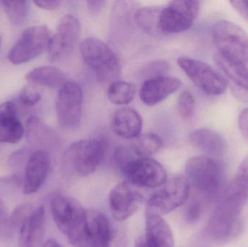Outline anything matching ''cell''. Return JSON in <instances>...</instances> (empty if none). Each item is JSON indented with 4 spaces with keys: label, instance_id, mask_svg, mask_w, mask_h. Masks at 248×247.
I'll use <instances>...</instances> for the list:
<instances>
[{
    "label": "cell",
    "instance_id": "52a82bcc",
    "mask_svg": "<svg viewBox=\"0 0 248 247\" xmlns=\"http://www.w3.org/2000/svg\"><path fill=\"white\" fill-rule=\"evenodd\" d=\"M177 64L192 82L205 94L218 96L227 91L228 85L224 77L208 64L186 57L179 58Z\"/></svg>",
    "mask_w": 248,
    "mask_h": 247
},
{
    "label": "cell",
    "instance_id": "f35d334b",
    "mask_svg": "<svg viewBox=\"0 0 248 247\" xmlns=\"http://www.w3.org/2000/svg\"><path fill=\"white\" fill-rule=\"evenodd\" d=\"M18 119L17 107L13 102L7 101L0 104V123Z\"/></svg>",
    "mask_w": 248,
    "mask_h": 247
},
{
    "label": "cell",
    "instance_id": "e575fe53",
    "mask_svg": "<svg viewBox=\"0 0 248 247\" xmlns=\"http://www.w3.org/2000/svg\"><path fill=\"white\" fill-rule=\"evenodd\" d=\"M23 178L16 175L0 178V195L10 194L23 187Z\"/></svg>",
    "mask_w": 248,
    "mask_h": 247
},
{
    "label": "cell",
    "instance_id": "1f68e13d",
    "mask_svg": "<svg viewBox=\"0 0 248 247\" xmlns=\"http://www.w3.org/2000/svg\"><path fill=\"white\" fill-rule=\"evenodd\" d=\"M14 231L10 216L2 199L0 198V239L2 241L10 240L13 237Z\"/></svg>",
    "mask_w": 248,
    "mask_h": 247
},
{
    "label": "cell",
    "instance_id": "7a4b0ae2",
    "mask_svg": "<svg viewBox=\"0 0 248 247\" xmlns=\"http://www.w3.org/2000/svg\"><path fill=\"white\" fill-rule=\"evenodd\" d=\"M245 204L223 194L208 223L211 238L226 242L235 237L241 230L242 210Z\"/></svg>",
    "mask_w": 248,
    "mask_h": 247
},
{
    "label": "cell",
    "instance_id": "7402d4cb",
    "mask_svg": "<svg viewBox=\"0 0 248 247\" xmlns=\"http://www.w3.org/2000/svg\"><path fill=\"white\" fill-rule=\"evenodd\" d=\"M189 139L194 146L211 156H222L227 151V144L224 138L211 129L195 130Z\"/></svg>",
    "mask_w": 248,
    "mask_h": 247
},
{
    "label": "cell",
    "instance_id": "9c48e42d",
    "mask_svg": "<svg viewBox=\"0 0 248 247\" xmlns=\"http://www.w3.org/2000/svg\"><path fill=\"white\" fill-rule=\"evenodd\" d=\"M51 213L59 230L71 240L81 229L87 210L78 200L58 194L50 200Z\"/></svg>",
    "mask_w": 248,
    "mask_h": 247
},
{
    "label": "cell",
    "instance_id": "3957f363",
    "mask_svg": "<svg viewBox=\"0 0 248 247\" xmlns=\"http://www.w3.org/2000/svg\"><path fill=\"white\" fill-rule=\"evenodd\" d=\"M80 52L84 62L102 82H113L119 76L120 65L117 56L103 41L87 38L80 44Z\"/></svg>",
    "mask_w": 248,
    "mask_h": 247
},
{
    "label": "cell",
    "instance_id": "484cf974",
    "mask_svg": "<svg viewBox=\"0 0 248 247\" xmlns=\"http://www.w3.org/2000/svg\"><path fill=\"white\" fill-rule=\"evenodd\" d=\"M108 97L113 104L125 105L131 102L135 94V87L131 83L115 81L109 86Z\"/></svg>",
    "mask_w": 248,
    "mask_h": 247
},
{
    "label": "cell",
    "instance_id": "5b68a950",
    "mask_svg": "<svg viewBox=\"0 0 248 247\" xmlns=\"http://www.w3.org/2000/svg\"><path fill=\"white\" fill-rule=\"evenodd\" d=\"M107 143L103 138L80 140L68 148L65 162L81 176L91 175L101 163Z\"/></svg>",
    "mask_w": 248,
    "mask_h": 247
},
{
    "label": "cell",
    "instance_id": "ffe728a7",
    "mask_svg": "<svg viewBox=\"0 0 248 247\" xmlns=\"http://www.w3.org/2000/svg\"><path fill=\"white\" fill-rule=\"evenodd\" d=\"M144 239L150 247H174V239L170 226L157 215L146 214Z\"/></svg>",
    "mask_w": 248,
    "mask_h": 247
},
{
    "label": "cell",
    "instance_id": "7bdbcfd3",
    "mask_svg": "<svg viewBox=\"0 0 248 247\" xmlns=\"http://www.w3.org/2000/svg\"><path fill=\"white\" fill-rule=\"evenodd\" d=\"M106 1H102V0H93V1H87V6L88 8L89 11L91 13H96L100 12V10H103L106 4Z\"/></svg>",
    "mask_w": 248,
    "mask_h": 247
},
{
    "label": "cell",
    "instance_id": "ba28073f",
    "mask_svg": "<svg viewBox=\"0 0 248 247\" xmlns=\"http://www.w3.org/2000/svg\"><path fill=\"white\" fill-rule=\"evenodd\" d=\"M163 186L149 199L147 213L162 216L183 205L187 200L190 184L185 177H174Z\"/></svg>",
    "mask_w": 248,
    "mask_h": 247
},
{
    "label": "cell",
    "instance_id": "b9f144b4",
    "mask_svg": "<svg viewBox=\"0 0 248 247\" xmlns=\"http://www.w3.org/2000/svg\"><path fill=\"white\" fill-rule=\"evenodd\" d=\"M230 4L248 21V1H231Z\"/></svg>",
    "mask_w": 248,
    "mask_h": 247
},
{
    "label": "cell",
    "instance_id": "7c38bea8",
    "mask_svg": "<svg viewBox=\"0 0 248 247\" xmlns=\"http://www.w3.org/2000/svg\"><path fill=\"white\" fill-rule=\"evenodd\" d=\"M128 182L142 188H157L167 181V173L163 165L151 158H135L122 168Z\"/></svg>",
    "mask_w": 248,
    "mask_h": 247
},
{
    "label": "cell",
    "instance_id": "30bf717a",
    "mask_svg": "<svg viewBox=\"0 0 248 247\" xmlns=\"http://www.w3.org/2000/svg\"><path fill=\"white\" fill-rule=\"evenodd\" d=\"M200 2L195 0H175L162 8L159 28L163 33H177L188 30L198 17Z\"/></svg>",
    "mask_w": 248,
    "mask_h": 247
},
{
    "label": "cell",
    "instance_id": "44dd1931",
    "mask_svg": "<svg viewBox=\"0 0 248 247\" xmlns=\"http://www.w3.org/2000/svg\"><path fill=\"white\" fill-rule=\"evenodd\" d=\"M112 129L116 135L123 139H134L141 133L142 120L137 110L124 107L113 115Z\"/></svg>",
    "mask_w": 248,
    "mask_h": 247
},
{
    "label": "cell",
    "instance_id": "4fadbf2b",
    "mask_svg": "<svg viewBox=\"0 0 248 247\" xmlns=\"http://www.w3.org/2000/svg\"><path fill=\"white\" fill-rule=\"evenodd\" d=\"M83 91L75 81H67L58 91L56 109L58 123L63 128H74L82 115Z\"/></svg>",
    "mask_w": 248,
    "mask_h": 247
},
{
    "label": "cell",
    "instance_id": "60d3db41",
    "mask_svg": "<svg viewBox=\"0 0 248 247\" xmlns=\"http://www.w3.org/2000/svg\"><path fill=\"white\" fill-rule=\"evenodd\" d=\"M37 7L46 10H54L61 5V1L59 0H37L33 1Z\"/></svg>",
    "mask_w": 248,
    "mask_h": 247
},
{
    "label": "cell",
    "instance_id": "603a6c76",
    "mask_svg": "<svg viewBox=\"0 0 248 247\" xmlns=\"http://www.w3.org/2000/svg\"><path fill=\"white\" fill-rule=\"evenodd\" d=\"M25 78L31 84L49 88L60 89L67 82L65 73L52 66L38 67L28 73Z\"/></svg>",
    "mask_w": 248,
    "mask_h": 247
},
{
    "label": "cell",
    "instance_id": "e0dca14e",
    "mask_svg": "<svg viewBox=\"0 0 248 247\" xmlns=\"http://www.w3.org/2000/svg\"><path fill=\"white\" fill-rule=\"evenodd\" d=\"M51 160L45 149L32 152L25 169L23 189L26 194L36 193L46 181L50 168Z\"/></svg>",
    "mask_w": 248,
    "mask_h": 247
},
{
    "label": "cell",
    "instance_id": "74e56055",
    "mask_svg": "<svg viewBox=\"0 0 248 247\" xmlns=\"http://www.w3.org/2000/svg\"><path fill=\"white\" fill-rule=\"evenodd\" d=\"M100 247H128V238L123 230L115 227L110 239Z\"/></svg>",
    "mask_w": 248,
    "mask_h": 247
},
{
    "label": "cell",
    "instance_id": "ab89813d",
    "mask_svg": "<svg viewBox=\"0 0 248 247\" xmlns=\"http://www.w3.org/2000/svg\"><path fill=\"white\" fill-rule=\"evenodd\" d=\"M239 129L243 136L248 139V108L245 109L239 117Z\"/></svg>",
    "mask_w": 248,
    "mask_h": 247
},
{
    "label": "cell",
    "instance_id": "2e32d148",
    "mask_svg": "<svg viewBox=\"0 0 248 247\" xmlns=\"http://www.w3.org/2000/svg\"><path fill=\"white\" fill-rule=\"evenodd\" d=\"M141 196L128 181L119 183L109 195V207L115 220L123 222L132 216L140 207Z\"/></svg>",
    "mask_w": 248,
    "mask_h": 247
},
{
    "label": "cell",
    "instance_id": "9a60e30c",
    "mask_svg": "<svg viewBox=\"0 0 248 247\" xmlns=\"http://www.w3.org/2000/svg\"><path fill=\"white\" fill-rule=\"evenodd\" d=\"M214 61L237 100L248 103V66L216 53Z\"/></svg>",
    "mask_w": 248,
    "mask_h": 247
},
{
    "label": "cell",
    "instance_id": "836d02e7",
    "mask_svg": "<svg viewBox=\"0 0 248 247\" xmlns=\"http://www.w3.org/2000/svg\"><path fill=\"white\" fill-rule=\"evenodd\" d=\"M33 211V209L29 204L19 206L17 208L15 209L14 211L10 216L12 224H13L15 230L16 229L19 230L20 229L22 225L26 221V219L31 216Z\"/></svg>",
    "mask_w": 248,
    "mask_h": 247
},
{
    "label": "cell",
    "instance_id": "7dc6e473",
    "mask_svg": "<svg viewBox=\"0 0 248 247\" xmlns=\"http://www.w3.org/2000/svg\"><path fill=\"white\" fill-rule=\"evenodd\" d=\"M1 7H2V1H0V10H1Z\"/></svg>",
    "mask_w": 248,
    "mask_h": 247
},
{
    "label": "cell",
    "instance_id": "f6af8a7d",
    "mask_svg": "<svg viewBox=\"0 0 248 247\" xmlns=\"http://www.w3.org/2000/svg\"><path fill=\"white\" fill-rule=\"evenodd\" d=\"M150 247L146 243L145 240H144V237H141V239H139L136 243L135 247Z\"/></svg>",
    "mask_w": 248,
    "mask_h": 247
},
{
    "label": "cell",
    "instance_id": "6da1fadb",
    "mask_svg": "<svg viewBox=\"0 0 248 247\" xmlns=\"http://www.w3.org/2000/svg\"><path fill=\"white\" fill-rule=\"evenodd\" d=\"M189 184L208 199L218 195L224 185V169L218 161L209 156L190 158L185 166Z\"/></svg>",
    "mask_w": 248,
    "mask_h": 247
},
{
    "label": "cell",
    "instance_id": "277c9868",
    "mask_svg": "<svg viewBox=\"0 0 248 247\" xmlns=\"http://www.w3.org/2000/svg\"><path fill=\"white\" fill-rule=\"evenodd\" d=\"M213 40L223 56L248 65V35L240 26L219 20L212 29Z\"/></svg>",
    "mask_w": 248,
    "mask_h": 247
},
{
    "label": "cell",
    "instance_id": "8fae6325",
    "mask_svg": "<svg viewBox=\"0 0 248 247\" xmlns=\"http://www.w3.org/2000/svg\"><path fill=\"white\" fill-rule=\"evenodd\" d=\"M114 229L115 226L103 213L87 210L81 229L68 242L76 247H99L110 239Z\"/></svg>",
    "mask_w": 248,
    "mask_h": 247
},
{
    "label": "cell",
    "instance_id": "8d00e7d4",
    "mask_svg": "<svg viewBox=\"0 0 248 247\" xmlns=\"http://www.w3.org/2000/svg\"><path fill=\"white\" fill-rule=\"evenodd\" d=\"M203 211V204L199 200H193L189 203L185 210V218L189 223L198 221Z\"/></svg>",
    "mask_w": 248,
    "mask_h": 247
},
{
    "label": "cell",
    "instance_id": "f1b7e54d",
    "mask_svg": "<svg viewBox=\"0 0 248 247\" xmlns=\"http://www.w3.org/2000/svg\"><path fill=\"white\" fill-rule=\"evenodd\" d=\"M24 128L19 119L0 123V142L17 144L24 134Z\"/></svg>",
    "mask_w": 248,
    "mask_h": 247
},
{
    "label": "cell",
    "instance_id": "4dcf8cb0",
    "mask_svg": "<svg viewBox=\"0 0 248 247\" xmlns=\"http://www.w3.org/2000/svg\"><path fill=\"white\" fill-rule=\"evenodd\" d=\"M177 110L182 118L185 120L192 118L195 112V98L189 91L181 93L178 99Z\"/></svg>",
    "mask_w": 248,
    "mask_h": 247
},
{
    "label": "cell",
    "instance_id": "ee69618b",
    "mask_svg": "<svg viewBox=\"0 0 248 247\" xmlns=\"http://www.w3.org/2000/svg\"><path fill=\"white\" fill-rule=\"evenodd\" d=\"M44 247H63L55 239H49L45 242Z\"/></svg>",
    "mask_w": 248,
    "mask_h": 247
},
{
    "label": "cell",
    "instance_id": "83f0119b",
    "mask_svg": "<svg viewBox=\"0 0 248 247\" xmlns=\"http://www.w3.org/2000/svg\"><path fill=\"white\" fill-rule=\"evenodd\" d=\"M29 1L24 0L2 1V7L10 23L19 26L27 18L29 10Z\"/></svg>",
    "mask_w": 248,
    "mask_h": 247
},
{
    "label": "cell",
    "instance_id": "ac0fdd59",
    "mask_svg": "<svg viewBox=\"0 0 248 247\" xmlns=\"http://www.w3.org/2000/svg\"><path fill=\"white\" fill-rule=\"evenodd\" d=\"M181 85L180 80L175 77L165 75L150 78L143 83L140 88V99L146 105H155L176 92Z\"/></svg>",
    "mask_w": 248,
    "mask_h": 247
},
{
    "label": "cell",
    "instance_id": "cb8c5ba5",
    "mask_svg": "<svg viewBox=\"0 0 248 247\" xmlns=\"http://www.w3.org/2000/svg\"><path fill=\"white\" fill-rule=\"evenodd\" d=\"M163 141L157 135L148 133L137 136L130 144V151L135 158H150L160 151Z\"/></svg>",
    "mask_w": 248,
    "mask_h": 247
},
{
    "label": "cell",
    "instance_id": "f546056e",
    "mask_svg": "<svg viewBox=\"0 0 248 247\" xmlns=\"http://www.w3.org/2000/svg\"><path fill=\"white\" fill-rule=\"evenodd\" d=\"M31 154L30 149L24 147L16 150L10 155L8 159V166L13 171V175L23 178L25 169Z\"/></svg>",
    "mask_w": 248,
    "mask_h": 247
},
{
    "label": "cell",
    "instance_id": "d6986e66",
    "mask_svg": "<svg viewBox=\"0 0 248 247\" xmlns=\"http://www.w3.org/2000/svg\"><path fill=\"white\" fill-rule=\"evenodd\" d=\"M18 247H44L45 212L44 207L33 210L19 229Z\"/></svg>",
    "mask_w": 248,
    "mask_h": 247
},
{
    "label": "cell",
    "instance_id": "5bb4252c",
    "mask_svg": "<svg viewBox=\"0 0 248 247\" xmlns=\"http://www.w3.org/2000/svg\"><path fill=\"white\" fill-rule=\"evenodd\" d=\"M79 21L72 15H65L60 20L56 31L52 36L48 49V59L56 62L71 52L79 36Z\"/></svg>",
    "mask_w": 248,
    "mask_h": 247
},
{
    "label": "cell",
    "instance_id": "4316f807",
    "mask_svg": "<svg viewBox=\"0 0 248 247\" xmlns=\"http://www.w3.org/2000/svg\"><path fill=\"white\" fill-rule=\"evenodd\" d=\"M161 8L158 7H143L137 10L135 20L137 25L149 33H161L159 28Z\"/></svg>",
    "mask_w": 248,
    "mask_h": 247
},
{
    "label": "cell",
    "instance_id": "d6a6232c",
    "mask_svg": "<svg viewBox=\"0 0 248 247\" xmlns=\"http://www.w3.org/2000/svg\"><path fill=\"white\" fill-rule=\"evenodd\" d=\"M143 71L144 77L150 78L165 76L169 70V65L166 60H157L147 64Z\"/></svg>",
    "mask_w": 248,
    "mask_h": 247
},
{
    "label": "cell",
    "instance_id": "d590c367",
    "mask_svg": "<svg viewBox=\"0 0 248 247\" xmlns=\"http://www.w3.org/2000/svg\"><path fill=\"white\" fill-rule=\"evenodd\" d=\"M40 100V94L31 87H24L19 95L20 104L26 107H32Z\"/></svg>",
    "mask_w": 248,
    "mask_h": 247
},
{
    "label": "cell",
    "instance_id": "8992f818",
    "mask_svg": "<svg viewBox=\"0 0 248 247\" xmlns=\"http://www.w3.org/2000/svg\"><path fill=\"white\" fill-rule=\"evenodd\" d=\"M52 36L46 26L29 28L10 49L9 60L14 65H20L40 56L49 49Z\"/></svg>",
    "mask_w": 248,
    "mask_h": 247
},
{
    "label": "cell",
    "instance_id": "d4e9b609",
    "mask_svg": "<svg viewBox=\"0 0 248 247\" xmlns=\"http://www.w3.org/2000/svg\"><path fill=\"white\" fill-rule=\"evenodd\" d=\"M226 194L246 204L248 200V155L237 168L235 176L227 189Z\"/></svg>",
    "mask_w": 248,
    "mask_h": 247
},
{
    "label": "cell",
    "instance_id": "bcb514c9",
    "mask_svg": "<svg viewBox=\"0 0 248 247\" xmlns=\"http://www.w3.org/2000/svg\"><path fill=\"white\" fill-rule=\"evenodd\" d=\"M1 42H2V37H1V33H0V48H1Z\"/></svg>",
    "mask_w": 248,
    "mask_h": 247
}]
</instances>
